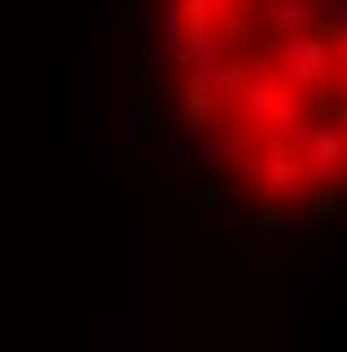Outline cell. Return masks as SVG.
I'll return each mask as SVG.
<instances>
[{
  "mask_svg": "<svg viewBox=\"0 0 347 352\" xmlns=\"http://www.w3.org/2000/svg\"><path fill=\"white\" fill-rule=\"evenodd\" d=\"M271 65H277V76H282L288 87L315 92V87H331V76H337V65H342V49L331 44L320 28H309V33H282L277 49H271Z\"/></svg>",
  "mask_w": 347,
  "mask_h": 352,
  "instance_id": "6da1fadb",
  "label": "cell"
},
{
  "mask_svg": "<svg viewBox=\"0 0 347 352\" xmlns=\"http://www.w3.org/2000/svg\"><path fill=\"white\" fill-rule=\"evenodd\" d=\"M320 11L326 6H315V0H277V33H309V28H320Z\"/></svg>",
  "mask_w": 347,
  "mask_h": 352,
  "instance_id": "7a4b0ae2",
  "label": "cell"
},
{
  "mask_svg": "<svg viewBox=\"0 0 347 352\" xmlns=\"http://www.w3.org/2000/svg\"><path fill=\"white\" fill-rule=\"evenodd\" d=\"M217 131V103H212V87L207 82H190V135L201 141V135Z\"/></svg>",
  "mask_w": 347,
  "mask_h": 352,
  "instance_id": "3957f363",
  "label": "cell"
}]
</instances>
